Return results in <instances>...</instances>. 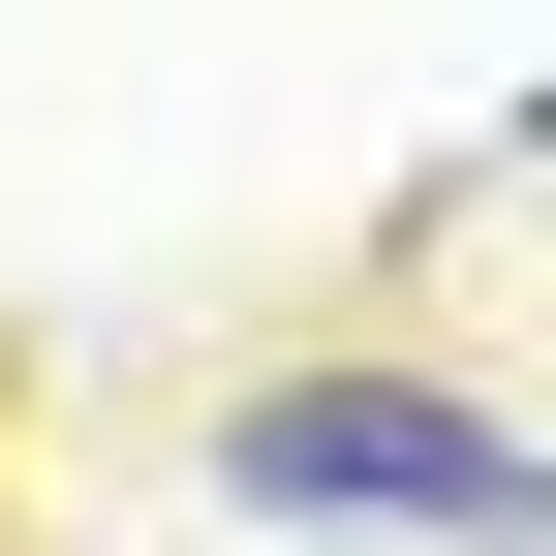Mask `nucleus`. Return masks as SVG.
Wrapping results in <instances>:
<instances>
[{
  "instance_id": "1",
  "label": "nucleus",
  "mask_w": 556,
  "mask_h": 556,
  "mask_svg": "<svg viewBox=\"0 0 556 556\" xmlns=\"http://www.w3.org/2000/svg\"><path fill=\"white\" fill-rule=\"evenodd\" d=\"M217 464H248V526H464V556L526 526V433L495 402H402V371H278Z\"/></svg>"
}]
</instances>
